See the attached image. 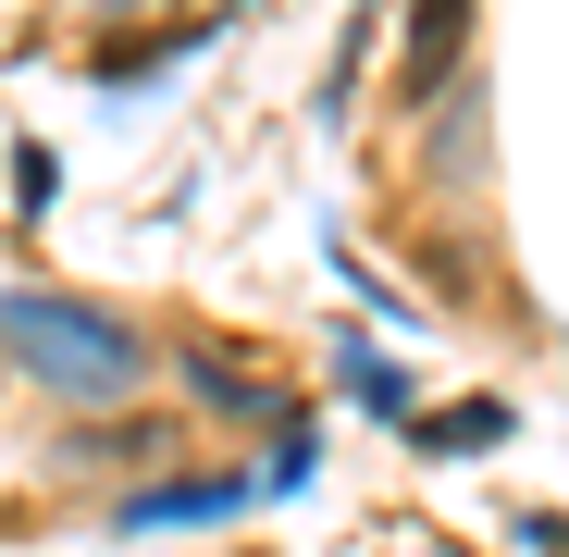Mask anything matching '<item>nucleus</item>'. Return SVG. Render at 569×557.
Here are the masks:
<instances>
[{
	"mask_svg": "<svg viewBox=\"0 0 569 557\" xmlns=\"http://www.w3.org/2000/svg\"><path fill=\"white\" fill-rule=\"evenodd\" d=\"M0 347H13L50 397H87V409L137 385V335H124L112 310H87V298H50V286H13V298H0Z\"/></svg>",
	"mask_w": 569,
	"mask_h": 557,
	"instance_id": "nucleus-1",
	"label": "nucleus"
},
{
	"mask_svg": "<svg viewBox=\"0 0 569 557\" xmlns=\"http://www.w3.org/2000/svg\"><path fill=\"white\" fill-rule=\"evenodd\" d=\"M248 496H260L248 471H186V484H161V496H124L112 520H124V545H137V533H186V520H236Z\"/></svg>",
	"mask_w": 569,
	"mask_h": 557,
	"instance_id": "nucleus-2",
	"label": "nucleus"
},
{
	"mask_svg": "<svg viewBox=\"0 0 569 557\" xmlns=\"http://www.w3.org/2000/svg\"><path fill=\"white\" fill-rule=\"evenodd\" d=\"M458 38H470V0H421V13H409V74L433 87V74L458 62Z\"/></svg>",
	"mask_w": 569,
	"mask_h": 557,
	"instance_id": "nucleus-3",
	"label": "nucleus"
},
{
	"mask_svg": "<svg viewBox=\"0 0 569 557\" xmlns=\"http://www.w3.org/2000/svg\"><path fill=\"white\" fill-rule=\"evenodd\" d=\"M347 385H359V409H385V421H409V385H397V359H371V347H347Z\"/></svg>",
	"mask_w": 569,
	"mask_h": 557,
	"instance_id": "nucleus-4",
	"label": "nucleus"
},
{
	"mask_svg": "<svg viewBox=\"0 0 569 557\" xmlns=\"http://www.w3.org/2000/svg\"><path fill=\"white\" fill-rule=\"evenodd\" d=\"M409 434H421V446H496L508 409H458V421H409Z\"/></svg>",
	"mask_w": 569,
	"mask_h": 557,
	"instance_id": "nucleus-5",
	"label": "nucleus"
},
{
	"mask_svg": "<svg viewBox=\"0 0 569 557\" xmlns=\"http://www.w3.org/2000/svg\"><path fill=\"white\" fill-rule=\"evenodd\" d=\"M50 186H62V161H50V149H13V199H26V211H50Z\"/></svg>",
	"mask_w": 569,
	"mask_h": 557,
	"instance_id": "nucleus-6",
	"label": "nucleus"
}]
</instances>
